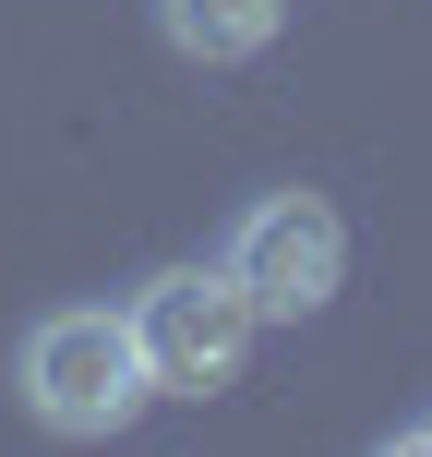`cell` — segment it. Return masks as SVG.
<instances>
[{"label": "cell", "instance_id": "cell-1", "mask_svg": "<svg viewBox=\"0 0 432 457\" xmlns=\"http://www.w3.org/2000/svg\"><path fill=\"white\" fill-rule=\"evenodd\" d=\"M12 386H24V410H37L48 434H72V445L133 434V410L157 397V386H144V349H133V313H109V301L37 313V325H24Z\"/></svg>", "mask_w": 432, "mask_h": 457}, {"label": "cell", "instance_id": "cell-2", "mask_svg": "<svg viewBox=\"0 0 432 457\" xmlns=\"http://www.w3.org/2000/svg\"><path fill=\"white\" fill-rule=\"evenodd\" d=\"M120 313H133V349H144L157 397H228L240 361H252V325H265L228 265H157Z\"/></svg>", "mask_w": 432, "mask_h": 457}, {"label": "cell", "instance_id": "cell-3", "mask_svg": "<svg viewBox=\"0 0 432 457\" xmlns=\"http://www.w3.org/2000/svg\"><path fill=\"white\" fill-rule=\"evenodd\" d=\"M228 277H240V301L265 325H300V313H324L337 301V277H348V228L324 193H265L240 228H228Z\"/></svg>", "mask_w": 432, "mask_h": 457}, {"label": "cell", "instance_id": "cell-4", "mask_svg": "<svg viewBox=\"0 0 432 457\" xmlns=\"http://www.w3.org/2000/svg\"><path fill=\"white\" fill-rule=\"evenodd\" d=\"M157 24H168L181 61H252L289 24V0H157Z\"/></svg>", "mask_w": 432, "mask_h": 457}, {"label": "cell", "instance_id": "cell-5", "mask_svg": "<svg viewBox=\"0 0 432 457\" xmlns=\"http://www.w3.org/2000/svg\"><path fill=\"white\" fill-rule=\"evenodd\" d=\"M409 445H420V457H432V421H420V434H409Z\"/></svg>", "mask_w": 432, "mask_h": 457}]
</instances>
